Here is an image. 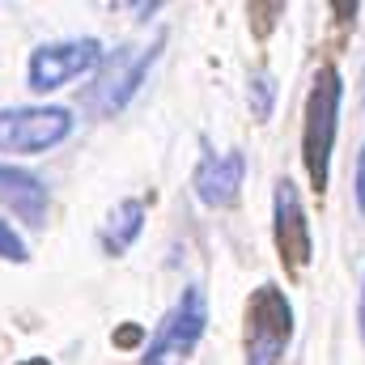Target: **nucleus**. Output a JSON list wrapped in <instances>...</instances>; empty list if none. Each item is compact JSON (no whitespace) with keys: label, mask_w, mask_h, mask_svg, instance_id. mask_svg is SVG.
Segmentation results:
<instances>
[{"label":"nucleus","mask_w":365,"mask_h":365,"mask_svg":"<svg viewBox=\"0 0 365 365\" xmlns=\"http://www.w3.org/2000/svg\"><path fill=\"white\" fill-rule=\"evenodd\" d=\"M340 98H344V77L336 64H323L306 93V128H302V162L310 187L323 195L331 179V145H336V119H340Z\"/></svg>","instance_id":"1"},{"label":"nucleus","mask_w":365,"mask_h":365,"mask_svg":"<svg viewBox=\"0 0 365 365\" xmlns=\"http://www.w3.org/2000/svg\"><path fill=\"white\" fill-rule=\"evenodd\" d=\"M293 336V306L280 284H259L247 302V365H280Z\"/></svg>","instance_id":"2"},{"label":"nucleus","mask_w":365,"mask_h":365,"mask_svg":"<svg viewBox=\"0 0 365 365\" xmlns=\"http://www.w3.org/2000/svg\"><path fill=\"white\" fill-rule=\"evenodd\" d=\"M73 115L64 106H13L0 110V153H47L68 140Z\"/></svg>","instance_id":"3"},{"label":"nucleus","mask_w":365,"mask_h":365,"mask_svg":"<svg viewBox=\"0 0 365 365\" xmlns=\"http://www.w3.org/2000/svg\"><path fill=\"white\" fill-rule=\"evenodd\" d=\"M102 60V43L98 38H68V43H43L34 56H30V90L47 93V90H60L68 86L73 77L98 68Z\"/></svg>","instance_id":"4"},{"label":"nucleus","mask_w":365,"mask_h":365,"mask_svg":"<svg viewBox=\"0 0 365 365\" xmlns=\"http://www.w3.org/2000/svg\"><path fill=\"white\" fill-rule=\"evenodd\" d=\"M204 323H208V306H204V293L195 284H187L179 297V306L166 314V323L158 327L153 344L145 349V365H158L166 361L170 353H191L195 340L204 336Z\"/></svg>","instance_id":"5"},{"label":"nucleus","mask_w":365,"mask_h":365,"mask_svg":"<svg viewBox=\"0 0 365 365\" xmlns=\"http://www.w3.org/2000/svg\"><path fill=\"white\" fill-rule=\"evenodd\" d=\"M162 34L153 38V47H123V51H115V60L106 64V73H102V81H98V90H93V102H98V110H106V115H115V110H123L128 102H132V93L140 90V81H145V73H149V64L158 60V51H162Z\"/></svg>","instance_id":"6"},{"label":"nucleus","mask_w":365,"mask_h":365,"mask_svg":"<svg viewBox=\"0 0 365 365\" xmlns=\"http://www.w3.org/2000/svg\"><path fill=\"white\" fill-rule=\"evenodd\" d=\"M272 217H276V251L284 259L289 272H302L314 255V242H310V221L302 212V200H297V187L289 179L276 182L272 195Z\"/></svg>","instance_id":"7"},{"label":"nucleus","mask_w":365,"mask_h":365,"mask_svg":"<svg viewBox=\"0 0 365 365\" xmlns=\"http://www.w3.org/2000/svg\"><path fill=\"white\" fill-rule=\"evenodd\" d=\"M242 175H247V158H242L238 149H230V153L204 149V158H200V166H195V175H191V187H195L200 204H208V208H230V204L238 200Z\"/></svg>","instance_id":"8"},{"label":"nucleus","mask_w":365,"mask_h":365,"mask_svg":"<svg viewBox=\"0 0 365 365\" xmlns=\"http://www.w3.org/2000/svg\"><path fill=\"white\" fill-rule=\"evenodd\" d=\"M0 204H9L21 221L43 225V217H47V187L34 175H26V170L0 166Z\"/></svg>","instance_id":"9"},{"label":"nucleus","mask_w":365,"mask_h":365,"mask_svg":"<svg viewBox=\"0 0 365 365\" xmlns=\"http://www.w3.org/2000/svg\"><path fill=\"white\" fill-rule=\"evenodd\" d=\"M140 230H145V200H123L102 225V251L106 255H123L140 238Z\"/></svg>","instance_id":"10"},{"label":"nucleus","mask_w":365,"mask_h":365,"mask_svg":"<svg viewBox=\"0 0 365 365\" xmlns=\"http://www.w3.org/2000/svg\"><path fill=\"white\" fill-rule=\"evenodd\" d=\"M251 93H255V115L268 119V115H272V98H276V81L268 73H259V77L251 81Z\"/></svg>","instance_id":"11"},{"label":"nucleus","mask_w":365,"mask_h":365,"mask_svg":"<svg viewBox=\"0 0 365 365\" xmlns=\"http://www.w3.org/2000/svg\"><path fill=\"white\" fill-rule=\"evenodd\" d=\"M0 259H13V264H26L30 259V251H26V242L13 234V225H4L0 221Z\"/></svg>","instance_id":"12"},{"label":"nucleus","mask_w":365,"mask_h":365,"mask_svg":"<svg viewBox=\"0 0 365 365\" xmlns=\"http://www.w3.org/2000/svg\"><path fill=\"white\" fill-rule=\"evenodd\" d=\"M357 208L365 212V149H361V162H357Z\"/></svg>","instance_id":"13"},{"label":"nucleus","mask_w":365,"mask_h":365,"mask_svg":"<svg viewBox=\"0 0 365 365\" xmlns=\"http://www.w3.org/2000/svg\"><path fill=\"white\" fill-rule=\"evenodd\" d=\"M357 323H361V340H365V289H361V306H357Z\"/></svg>","instance_id":"14"},{"label":"nucleus","mask_w":365,"mask_h":365,"mask_svg":"<svg viewBox=\"0 0 365 365\" xmlns=\"http://www.w3.org/2000/svg\"><path fill=\"white\" fill-rule=\"evenodd\" d=\"M158 365H166V361H158Z\"/></svg>","instance_id":"15"}]
</instances>
